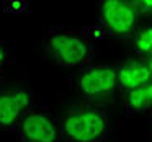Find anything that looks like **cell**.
Masks as SVG:
<instances>
[{"mask_svg":"<svg viewBox=\"0 0 152 142\" xmlns=\"http://www.w3.org/2000/svg\"><path fill=\"white\" fill-rule=\"evenodd\" d=\"M93 39L92 26H54L44 33V49L61 69L82 70L95 64Z\"/></svg>","mask_w":152,"mask_h":142,"instance_id":"1","label":"cell"},{"mask_svg":"<svg viewBox=\"0 0 152 142\" xmlns=\"http://www.w3.org/2000/svg\"><path fill=\"white\" fill-rule=\"evenodd\" d=\"M110 132L108 109L98 101L72 105L59 118L61 142H105Z\"/></svg>","mask_w":152,"mask_h":142,"instance_id":"2","label":"cell"},{"mask_svg":"<svg viewBox=\"0 0 152 142\" xmlns=\"http://www.w3.org/2000/svg\"><path fill=\"white\" fill-rule=\"evenodd\" d=\"M141 26V13L131 0H95V39H124L131 38Z\"/></svg>","mask_w":152,"mask_h":142,"instance_id":"3","label":"cell"},{"mask_svg":"<svg viewBox=\"0 0 152 142\" xmlns=\"http://www.w3.org/2000/svg\"><path fill=\"white\" fill-rule=\"evenodd\" d=\"M72 85L82 100L98 101L119 92V69L116 64H92L79 70Z\"/></svg>","mask_w":152,"mask_h":142,"instance_id":"4","label":"cell"},{"mask_svg":"<svg viewBox=\"0 0 152 142\" xmlns=\"http://www.w3.org/2000/svg\"><path fill=\"white\" fill-rule=\"evenodd\" d=\"M18 142H59V118L43 105L25 111L15 129Z\"/></svg>","mask_w":152,"mask_h":142,"instance_id":"5","label":"cell"},{"mask_svg":"<svg viewBox=\"0 0 152 142\" xmlns=\"http://www.w3.org/2000/svg\"><path fill=\"white\" fill-rule=\"evenodd\" d=\"M31 93L20 87H0V132H15L21 116L33 106Z\"/></svg>","mask_w":152,"mask_h":142,"instance_id":"6","label":"cell"},{"mask_svg":"<svg viewBox=\"0 0 152 142\" xmlns=\"http://www.w3.org/2000/svg\"><path fill=\"white\" fill-rule=\"evenodd\" d=\"M118 69H119V92L123 93L139 88L141 85H144L145 82H149L152 79L145 60L139 56L119 64Z\"/></svg>","mask_w":152,"mask_h":142,"instance_id":"7","label":"cell"},{"mask_svg":"<svg viewBox=\"0 0 152 142\" xmlns=\"http://www.w3.org/2000/svg\"><path fill=\"white\" fill-rule=\"evenodd\" d=\"M152 111V79L141 85L139 88L131 90L123 96V113L128 116H139Z\"/></svg>","mask_w":152,"mask_h":142,"instance_id":"8","label":"cell"},{"mask_svg":"<svg viewBox=\"0 0 152 142\" xmlns=\"http://www.w3.org/2000/svg\"><path fill=\"white\" fill-rule=\"evenodd\" d=\"M131 44L139 57L152 54V25H141L131 36Z\"/></svg>","mask_w":152,"mask_h":142,"instance_id":"9","label":"cell"},{"mask_svg":"<svg viewBox=\"0 0 152 142\" xmlns=\"http://www.w3.org/2000/svg\"><path fill=\"white\" fill-rule=\"evenodd\" d=\"M131 4L141 15H152V0H131Z\"/></svg>","mask_w":152,"mask_h":142,"instance_id":"10","label":"cell"},{"mask_svg":"<svg viewBox=\"0 0 152 142\" xmlns=\"http://www.w3.org/2000/svg\"><path fill=\"white\" fill-rule=\"evenodd\" d=\"M5 64H7V49H5V43L0 39V74H4Z\"/></svg>","mask_w":152,"mask_h":142,"instance_id":"11","label":"cell"},{"mask_svg":"<svg viewBox=\"0 0 152 142\" xmlns=\"http://www.w3.org/2000/svg\"><path fill=\"white\" fill-rule=\"evenodd\" d=\"M142 59L145 60V64H147L149 70H151V75H152V54H151V56H147V57H142Z\"/></svg>","mask_w":152,"mask_h":142,"instance_id":"12","label":"cell"},{"mask_svg":"<svg viewBox=\"0 0 152 142\" xmlns=\"http://www.w3.org/2000/svg\"><path fill=\"white\" fill-rule=\"evenodd\" d=\"M2 83H4V74H0V87H2Z\"/></svg>","mask_w":152,"mask_h":142,"instance_id":"13","label":"cell"}]
</instances>
